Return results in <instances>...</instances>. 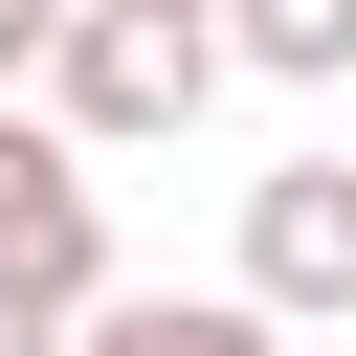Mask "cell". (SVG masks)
Instances as JSON below:
<instances>
[{"label": "cell", "mask_w": 356, "mask_h": 356, "mask_svg": "<svg viewBox=\"0 0 356 356\" xmlns=\"http://www.w3.org/2000/svg\"><path fill=\"white\" fill-rule=\"evenodd\" d=\"M245 289H267L289 334L356 312V156H267V178H245Z\"/></svg>", "instance_id": "7a4b0ae2"}, {"label": "cell", "mask_w": 356, "mask_h": 356, "mask_svg": "<svg viewBox=\"0 0 356 356\" xmlns=\"http://www.w3.org/2000/svg\"><path fill=\"white\" fill-rule=\"evenodd\" d=\"M22 89H44L89 156H156V134H200V89H222V22H200V0H67V22L22 44Z\"/></svg>", "instance_id": "6da1fadb"}, {"label": "cell", "mask_w": 356, "mask_h": 356, "mask_svg": "<svg viewBox=\"0 0 356 356\" xmlns=\"http://www.w3.org/2000/svg\"><path fill=\"white\" fill-rule=\"evenodd\" d=\"M222 22V67H267V89H356V0H200Z\"/></svg>", "instance_id": "277c9868"}, {"label": "cell", "mask_w": 356, "mask_h": 356, "mask_svg": "<svg viewBox=\"0 0 356 356\" xmlns=\"http://www.w3.org/2000/svg\"><path fill=\"white\" fill-rule=\"evenodd\" d=\"M0 267H22L44 312H89V289H111V178H67V200H22V222H0Z\"/></svg>", "instance_id": "5b68a950"}, {"label": "cell", "mask_w": 356, "mask_h": 356, "mask_svg": "<svg viewBox=\"0 0 356 356\" xmlns=\"http://www.w3.org/2000/svg\"><path fill=\"white\" fill-rule=\"evenodd\" d=\"M0 356H67V312H44V289H22V267H0Z\"/></svg>", "instance_id": "52a82bcc"}, {"label": "cell", "mask_w": 356, "mask_h": 356, "mask_svg": "<svg viewBox=\"0 0 356 356\" xmlns=\"http://www.w3.org/2000/svg\"><path fill=\"white\" fill-rule=\"evenodd\" d=\"M67 356H289V312H267L245 267H222V289H134V267H111V289L67 312Z\"/></svg>", "instance_id": "3957f363"}, {"label": "cell", "mask_w": 356, "mask_h": 356, "mask_svg": "<svg viewBox=\"0 0 356 356\" xmlns=\"http://www.w3.org/2000/svg\"><path fill=\"white\" fill-rule=\"evenodd\" d=\"M44 22H67V0H0V89H22V44H44Z\"/></svg>", "instance_id": "ba28073f"}, {"label": "cell", "mask_w": 356, "mask_h": 356, "mask_svg": "<svg viewBox=\"0 0 356 356\" xmlns=\"http://www.w3.org/2000/svg\"><path fill=\"white\" fill-rule=\"evenodd\" d=\"M67 178H89V134H67L44 89H0V222H22V200H67Z\"/></svg>", "instance_id": "8992f818"}]
</instances>
